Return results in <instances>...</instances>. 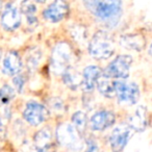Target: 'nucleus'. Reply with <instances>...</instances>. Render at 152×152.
Returning <instances> with one entry per match:
<instances>
[{
    "label": "nucleus",
    "instance_id": "nucleus-20",
    "mask_svg": "<svg viewBox=\"0 0 152 152\" xmlns=\"http://www.w3.org/2000/svg\"><path fill=\"white\" fill-rule=\"evenodd\" d=\"M71 121H72V125L83 134V133L85 132L86 128H87V125H88L87 115L83 112H81V110L75 112L72 115Z\"/></svg>",
    "mask_w": 152,
    "mask_h": 152
},
{
    "label": "nucleus",
    "instance_id": "nucleus-22",
    "mask_svg": "<svg viewBox=\"0 0 152 152\" xmlns=\"http://www.w3.org/2000/svg\"><path fill=\"white\" fill-rule=\"evenodd\" d=\"M48 106L50 108V110L54 114L61 115L65 110V105H64L63 100H61L59 98H51L48 101ZM49 110V112H50Z\"/></svg>",
    "mask_w": 152,
    "mask_h": 152
},
{
    "label": "nucleus",
    "instance_id": "nucleus-11",
    "mask_svg": "<svg viewBox=\"0 0 152 152\" xmlns=\"http://www.w3.org/2000/svg\"><path fill=\"white\" fill-rule=\"evenodd\" d=\"M1 25L7 31H14L21 25V16L20 12L16 5L9 3L4 7L2 15H1Z\"/></svg>",
    "mask_w": 152,
    "mask_h": 152
},
{
    "label": "nucleus",
    "instance_id": "nucleus-3",
    "mask_svg": "<svg viewBox=\"0 0 152 152\" xmlns=\"http://www.w3.org/2000/svg\"><path fill=\"white\" fill-rule=\"evenodd\" d=\"M55 137L61 147L71 151H80L85 146L83 134L71 123L63 122L58 124L55 130Z\"/></svg>",
    "mask_w": 152,
    "mask_h": 152
},
{
    "label": "nucleus",
    "instance_id": "nucleus-2",
    "mask_svg": "<svg viewBox=\"0 0 152 152\" xmlns=\"http://www.w3.org/2000/svg\"><path fill=\"white\" fill-rule=\"evenodd\" d=\"M115 52V42L113 37L104 30H98L89 43V53L97 61L107 59Z\"/></svg>",
    "mask_w": 152,
    "mask_h": 152
},
{
    "label": "nucleus",
    "instance_id": "nucleus-26",
    "mask_svg": "<svg viewBox=\"0 0 152 152\" xmlns=\"http://www.w3.org/2000/svg\"><path fill=\"white\" fill-rule=\"evenodd\" d=\"M24 152H49V151L41 149V148L37 147V146H34V145H28V146H26V148L24 149Z\"/></svg>",
    "mask_w": 152,
    "mask_h": 152
},
{
    "label": "nucleus",
    "instance_id": "nucleus-15",
    "mask_svg": "<svg viewBox=\"0 0 152 152\" xmlns=\"http://www.w3.org/2000/svg\"><path fill=\"white\" fill-rule=\"evenodd\" d=\"M34 145L37 147L50 152V149L53 146V134L49 127L42 128L34 133Z\"/></svg>",
    "mask_w": 152,
    "mask_h": 152
},
{
    "label": "nucleus",
    "instance_id": "nucleus-4",
    "mask_svg": "<svg viewBox=\"0 0 152 152\" xmlns=\"http://www.w3.org/2000/svg\"><path fill=\"white\" fill-rule=\"evenodd\" d=\"M115 96L120 104L134 105L140 99V88L135 83L126 79H114Z\"/></svg>",
    "mask_w": 152,
    "mask_h": 152
},
{
    "label": "nucleus",
    "instance_id": "nucleus-14",
    "mask_svg": "<svg viewBox=\"0 0 152 152\" xmlns=\"http://www.w3.org/2000/svg\"><path fill=\"white\" fill-rule=\"evenodd\" d=\"M22 69V59L17 51H9L2 61V72L7 76H15Z\"/></svg>",
    "mask_w": 152,
    "mask_h": 152
},
{
    "label": "nucleus",
    "instance_id": "nucleus-16",
    "mask_svg": "<svg viewBox=\"0 0 152 152\" xmlns=\"http://www.w3.org/2000/svg\"><path fill=\"white\" fill-rule=\"evenodd\" d=\"M120 43L124 48L129 49V50L142 51L145 48L146 40L142 34H125L121 38Z\"/></svg>",
    "mask_w": 152,
    "mask_h": 152
},
{
    "label": "nucleus",
    "instance_id": "nucleus-5",
    "mask_svg": "<svg viewBox=\"0 0 152 152\" xmlns=\"http://www.w3.org/2000/svg\"><path fill=\"white\" fill-rule=\"evenodd\" d=\"M132 61L133 59L130 55H118L106 66L105 69L102 71V74L112 79H127Z\"/></svg>",
    "mask_w": 152,
    "mask_h": 152
},
{
    "label": "nucleus",
    "instance_id": "nucleus-7",
    "mask_svg": "<svg viewBox=\"0 0 152 152\" xmlns=\"http://www.w3.org/2000/svg\"><path fill=\"white\" fill-rule=\"evenodd\" d=\"M50 112L44 105L39 102H28L23 110V118L31 126H39L49 119Z\"/></svg>",
    "mask_w": 152,
    "mask_h": 152
},
{
    "label": "nucleus",
    "instance_id": "nucleus-10",
    "mask_svg": "<svg viewBox=\"0 0 152 152\" xmlns=\"http://www.w3.org/2000/svg\"><path fill=\"white\" fill-rule=\"evenodd\" d=\"M69 14V4L66 0H54L44 12L43 17L51 23H57L65 19Z\"/></svg>",
    "mask_w": 152,
    "mask_h": 152
},
{
    "label": "nucleus",
    "instance_id": "nucleus-13",
    "mask_svg": "<svg viewBox=\"0 0 152 152\" xmlns=\"http://www.w3.org/2000/svg\"><path fill=\"white\" fill-rule=\"evenodd\" d=\"M148 110L145 106H137V110H134L132 115L128 118L127 125L130 127L131 130L137 131V132H142L146 130L148 126Z\"/></svg>",
    "mask_w": 152,
    "mask_h": 152
},
{
    "label": "nucleus",
    "instance_id": "nucleus-17",
    "mask_svg": "<svg viewBox=\"0 0 152 152\" xmlns=\"http://www.w3.org/2000/svg\"><path fill=\"white\" fill-rule=\"evenodd\" d=\"M61 75L65 85L71 90L78 89L81 86V75L71 66H69Z\"/></svg>",
    "mask_w": 152,
    "mask_h": 152
},
{
    "label": "nucleus",
    "instance_id": "nucleus-21",
    "mask_svg": "<svg viewBox=\"0 0 152 152\" xmlns=\"http://www.w3.org/2000/svg\"><path fill=\"white\" fill-rule=\"evenodd\" d=\"M15 96L16 92L14 90V88L9 85H4L0 89V103L2 105L9 104L15 98Z\"/></svg>",
    "mask_w": 152,
    "mask_h": 152
},
{
    "label": "nucleus",
    "instance_id": "nucleus-28",
    "mask_svg": "<svg viewBox=\"0 0 152 152\" xmlns=\"http://www.w3.org/2000/svg\"><path fill=\"white\" fill-rule=\"evenodd\" d=\"M1 11H2V1L0 0V13H1Z\"/></svg>",
    "mask_w": 152,
    "mask_h": 152
},
{
    "label": "nucleus",
    "instance_id": "nucleus-24",
    "mask_svg": "<svg viewBox=\"0 0 152 152\" xmlns=\"http://www.w3.org/2000/svg\"><path fill=\"white\" fill-rule=\"evenodd\" d=\"M85 143L87 144V149L85 152H99V147L95 140L88 139L87 141H85Z\"/></svg>",
    "mask_w": 152,
    "mask_h": 152
},
{
    "label": "nucleus",
    "instance_id": "nucleus-9",
    "mask_svg": "<svg viewBox=\"0 0 152 152\" xmlns=\"http://www.w3.org/2000/svg\"><path fill=\"white\" fill-rule=\"evenodd\" d=\"M116 123V115L113 110H101L96 112L89 121L90 128L93 131H103L110 128Z\"/></svg>",
    "mask_w": 152,
    "mask_h": 152
},
{
    "label": "nucleus",
    "instance_id": "nucleus-29",
    "mask_svg": "<svg viewBox=\"0 0 152 152\" xmlns=\"http://www.w3.org/2000/svg\"><path fill=\"white\" fill-rule=\"evenodd\" d=\"M0 58H1V51H0Z\"/></svg>",
    "mask_w": 152,
    "mask_h": 152
},
{
    "label": "nucleus",
    "instance_id": "nucleus-18",
    "mask_svg": "<svg viewBox=\"0 0 152 152\" xmlns=\"http://www.w3.org/2000/svg\"><path fill=\"white\" fill-rule=\"evenodd\" d=\"M99 93L106 98H114L115 97V89H114V79L110 78L107 76L101 74L97 83H96Z\"/></svg>",
    "mask_w": 152,
    "mask_h": 152
},
{
    "label": "nucleus",
    "instance_id": "nucleus-27",
    "mask_svg": "<svg viewBox=\"0 0 152 152\" xmlns=\"http://www.w3.org/2000/svg\"><path fill=\"white\" fill-rule=\"evenodd\" d=\"M34 1H37V2H39V3H44V2H46L47 0H34Z\"/></svg>",
    "mask_w": 152,
    "mask_h": 152
},
{
    "label": "nucleus",
    "instance_id": "nucleus-8",
    "mask_svg": "<svg viewBox=\"0 0 152 152\" xmlns=\"http://www.w3.org/2000/svg\"><path fill=\"white\" fill-rule=\"evenodd\" d=\"M132 135V130L127 124H122L113 129L108 137L110 149L113 152H122Z\"/></svg>",
    "mask_w": 152,
    "mask_h": 152
},
{
    "label": "nucleus",
    "instance_id": "nucleus-12",
    "mask_svg": "<svg viewBox=\"0 0 152 152\" xmlns=\"http://www.w3.org/2000/svg\"><path fill=\"white\" fill-rule=\"evenodd\" d=\"M102 74V69L98 66H88L83 69V75H81V86L83 92L90 93L93 92L96 87L98 78Z\"/></svg>",
    "mask_w": 152,
    "mask_h": 152
},
{
    "label": "nucleus",
    "instance_id": "nucleus-6",
    "mask_svg": "<svg viewBox=\"0 0 152 152\" xmlns=\"http://www.w3.org/2000/svg\"><path fill=\"white\" fill-rule=\"evenodd\" d=\"M73 51L68 43L61 42L54 46L51 52V68L55 74H61L70 66Z\"/></svg>",
    "mask_w": 152,
    "mask_h": 152
},
{
    "label": "nucleus",
    "instance_id": "nucleus-25",
    "mask_svg": "<svg viewBox=\"0 0 152 152\" xmlns=\"http://www.w3.org/2000/svg\"><path fill=\"white\" fill-rule=\"evenodd\" d=\"M39 57H40V54H38V53H32V55L31 56H29L27 58L26 57V63H27V65L29 66V67H36L37 65H38V63H39Z\"/></svg>",
    "mask_w": 152,
    "mask_h": 152
},
{
    "label": "nucleus",
    "instance_id": "nucleus-19",
    "mask_svg": "<svg viewBox=\"0 0 152 152\" xmlns=\"http://www.w3.org/2000/svg\"><path fill=\"white\" fill-rule=\"evenodd\" d=\"M21 12L26 16V19L29 25H37L38 24V19L34 16V14L37 13V7L30 0H23L20 5Z\"/></svg>",
    "mask_w": 152,
    "mask_h": 152
},
{
    "label": "nucleus",
    "instance_id": "nucleus-1",
    "mask_svg": "<svg viewBox=\"0 0 152 152\" xmlns=\"http://www.w3.org/2000/svg\"><path fill=\"white\" fill-rule=\"evenodd\" d=\"M87 10L108 26L118 23L122 14L121 0H83Z\"/></svg>",
    "mask_w": 152,
    "mask_h": 152
},
{
    "label": "nucleus",
    "instance_id": "nucleus-23",
    "mask_svg": "<svg viewBox=\"0 0 152 152\" xmlns=\"http://www.w3.org/2000/svg\"><path fill=\"white\" fill-rule=\"evenodd\" d=\"M25 83H26V78H25V75H23V74H20V73L17 74L13 78V83H14V86H15L16 90H17L19 93L22 92L24 86H25Z\"/></svg>",
    "mask_w": 152,
    "mask_h": 152
}]
</instances>
